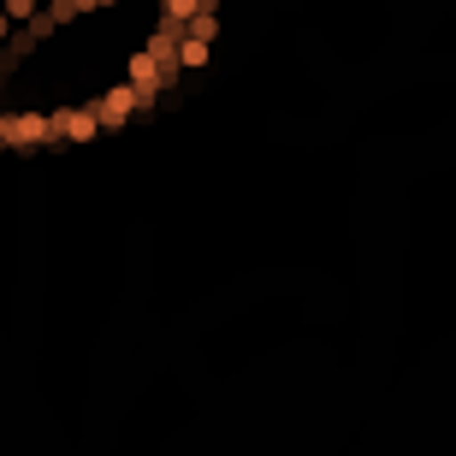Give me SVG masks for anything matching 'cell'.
I'll use <instances>...</instances> for the list:
<instances>
[{
    "mask_svg": "<svg viewBox=\"0 0 456 456\" xmlns=\"http://www.w3.org/2000/svg\"><path fill=\"white\" fill-rule=\"evenodd\" d=\"M214 0H0V149L89 142L214 48Z\"/></svg>",
    "mask_w": 456,
    "mask_h": 456,
    "instance_id": "obj_1",
    "label": "cell"
}]
</instances>
